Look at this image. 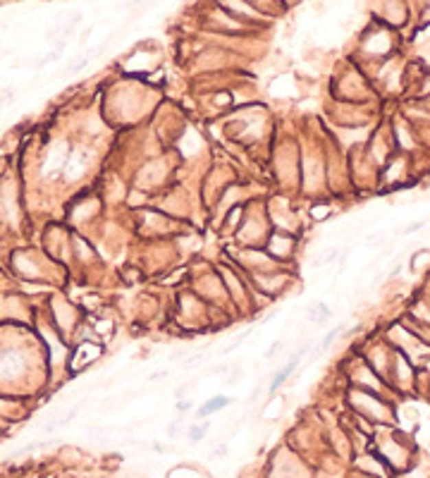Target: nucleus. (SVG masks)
Masks as SVG:
<instances>
[{
    "instance_id": "obj_9",
    "label": "nucleus",
    "mask_w": 430,
    "mask_h": 478,
    "mask_svg": "<svg viewBox=\"0 0 430 478\" xmlns=\"http://www.w3.org/2000/svg\"><path fill=\"white\" fill-rule=\"evenodd\" d=\"M187 437L192 442H201L203 437H206V426H201V424H192L187 428Z\"/></svg>"
},
{
    "instance_id": "obj_10",
    "label": "nucleus",
    "mask_w": 430,
    "mask_h": 478,
    "mask_svg": "<svg viewBox=\"0 0 430 478\" xmlns=\"http://www.w3.org/2000/svg\"><path fill=\"white\" fill-rule=\"evenodd\" d=\"M192 390H196V380H187V382H182V385L174 390V395H177V400L179 402H184V397H189L192 395Z\"/></svg>"
},
{
    "instance_id": "obj_2",
    "label": "nucleus",
    "mask_w": 430,
    "mask_h": 478,
    "mask_svg": "<svg viewBox=\"0 0 430 478\" xmlns=\"http://www.w3.org/2000/svg\"><path fill=\"white\" fill-rule=\"evenodd\" d=\"M299 239L294 237L292 232H280V230H270L268 239H266V254L275 261L278 265H284L297 251Z\"/></svg>"
},
{
    "instance_id": "obj_6",
    "label": "nucleus",
    "mask_w": 430,
    "mask_h": 478,
    "mask_svg": "<svg viewBox=\"0 0 430 478\" xmlns=\"http://www.w3.org/2000/svg\"><path fill=\"white\" fill-rule=\"evenodd\" d=\"M72 246H74V254L82 256L79 261H87V263H89V261L96 259V251H93V246L89 244V241L84 239V237H74L72 239Z\"/></svg>"
},
{
    "instance_id": "obj_11",
    "label": "nucleus",
    "mask_w": 430,
    "mask_h": 478,
    "mask_svg": "<svg viewBox=\"0 0 430 478\" xmlns=\"http://www.w3.org/2000/svg\"><path fill=\"white\" fill-rule=\"evenodd\" d=\"M428 251L426 249H421V251H416V254H414V259H411V270L414 273H418V270H421V265L423 263H428Z\"/></svg>"
},
{
    "instance_id": "obj_12",
    "label": "nucleus",
    "mask_w": 430,
    "mask_h": 478,
    "mask_svg": "<svg viewBox=\"0 0 430 478\" xmlns=\"http://www.w3.org/2000/svg\"><path fill=\"white\" fill-rule=\"evenodd\" d=\"M244 380V371L242 366H229V376H227V385H237V382Z\"/></svg>"
},
{
    "instance_id": "obj_8",
    "label": "nucleus",
    "mask_w": 430,
    "mask_h": 478,
    "mask_svg": "<svg viewBox=\"0 0 430 478\" xmlns=\"http://www.w3.org/2000/svg\"><path fill=\"white\" fill-rule=\"evenodd\" d=\"M263 411H266V414H263V416H266L268 421H270V419H278V416L284 411V397L273 395V402H268L266 409H263Z\"/></svg>"
},
{
    "instance_id": "obj_13",
    "label": "nucleus",
    "mask_w": 430,
    "mask_h": 478,
    "mask_svg": "<svg viewBox=\"0 0 430 478\" xmlns=\"http://www.w3.org/2000/svg\"><path fill=\"white\" fill-rule=\"evenodd\" d=\"M282 349H284V340H278V342H275V345L270 347V349L266 351V359H268V361L278 359V356H280V351H282Z\"/></svg>"
},
{
    "instance_id": "obj_4",
    "label": "nucleus",
    "mask_w": 430,
    "mask_h": 478,
    "mask_svg": "<svg viewBox=\"0 0 430 478\" xmlns=\"http://www.w3.org/2000/svg\"><path fill=\"white\" fill-rule=\"evenodd\" d=\"M363 48L371 55H387L389 48H392V36H389V27H373L366 32V39H363Z\"/></svg>"
},
{
    "instance_id": "obj_7",
    "label": "nucleus",
    "mask_w": 430,
    "mask_h": 478,
    "mask_svg": "<svg viewBox=\"0 0 430 478\" xmlns=\"http://www.w3.org/2000/svg\"><path fill=\"white\" fill-rule=\"evenodd\" d=\"M229 404V400L227 397H213V400H208L206 404L201 406V409L196 411L199 414V419H206V416H211L213 411H220V409H225V406Z\"/></svg>"
},
{
    "instance_id": "obj_3",
    "label": "nucleus",
    "mask_w": 430,
    "mask_h": 478,
    "mask_svg": "<svg viewBox=\"0 0 430 478\" xmlns=\"http://www.w3.org/2000/svg\"><path fill=\"white\" fill-rule=\"evenodd\" d=\"M103 354V345L93 340H82V345L77 347V351L72 354V361H69V369L72 371H87L91 364H96L98 356Z\"/></svg>"
},
{
    "instance_id": "obj_14",
    "label": "nucleus",
    "mask_w": 430,
    "mask_h": 478,
    "mask_svg": "<svg viewBox=\"0 0 430 478\" xmlns=\"http://www.w3.org/2000/svg\"><path fill=\"white\" fill-rule=\"evenodd\" d=\"M339 333H342V328H335V330H330V333H328V335H325V340H323L321 349H323V351H325V349H328V347H330V345H332V342H335V340H337V335H339Z\"/></svg>"
},
{
    "instance_id": "obj_1",
    "label": "nucleus",
    "mask_w": 430,
    "mask_h": 478,
    "mask_svg": "<svg viewBox=\"0 0 430 478\" xmlns=\"http://www.w3.org/2000/svg\"><path fill=\"white\" fill-rule=\"evenodd\" d=\"M349 404H352L354 411H357L359 416H363V419L371 416L373 421H380L389 416V414H385V411H389V409L385 406V402L380 400V395H376V392L359 390L357 387V390L349 392Z\"/></svg>"
},
{
    "instance_id": "obj_5",
    "label": "nucleus",
    "mask_w": 430,
    "mask_h": 478,
    "mask_svg": "<svg viewBox=\"0 0 430 478\" xmlns=\"http://www.w3.org/2000/svg\"><path fill=\"white\" fill-rule=\"evenodd\" d=\"M308 318H311V323H316V325H325L330 318H332V311H330L328 304L318 301V304L308 306Z\"/></svg>"
},
{
    "instance_id": "obj_15",
    "label": "nucleus",
    "mask_w": 430,
    "mask_h": 478,
    "mask_svg": "<svg viewBox=\"0 0 430 478\" xmlns=\"http://www.w3.org/2000/svg\"><path fill=\"white\" fill-rule=\"evenodd\" d=\"M328 213H330V206H313L311 208L313 220H323V215H328Z\"/></svg>"
}]
</instances>
